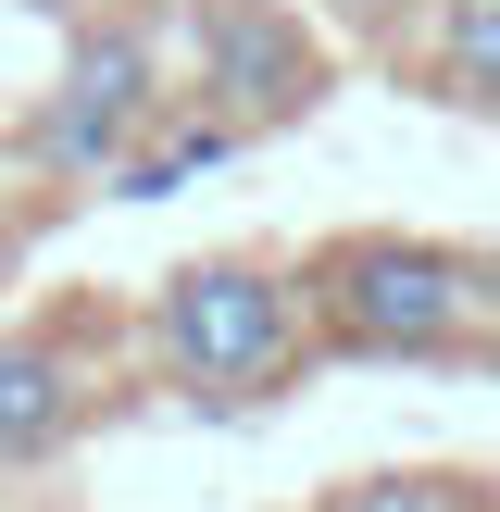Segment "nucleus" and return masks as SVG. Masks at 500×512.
Wrapping results in <instances>:
<instances>
[{"label": "nucleus", "mask_w": 500, "mask_h": 512, "mask_svg": "<svg viewBox=\"0 0 500 512\" xmlns=\"http://www.w3.org/2000/svg\"><path fill=\"white\" fill-rule=\"evenodd\" d=\"M300 288H313V325L363 363H450L488 313V275L438 238H338L313 250Z\"/></svg>", "instance_id": "1"}, {"label": "nucleus", "mask_w": 500, "mask_h": 512, "mask_svg": "<svg viewBox=\"0 0 500 512\" xmlns=\"http://www.w3.org/2000/svg\"><path fill=\"white\" fill-rule=\"evenodd\" d=\"M150 125H163V38H150V13H100V25H75L50 100L13 138V163L50 175V188H100Z\"/></svg>", "instance_id": "2"}, {"label": "nucleus", "mask_w": 500, "mask_h": 512, "mask_svg": "<svg viewBox=\"0 0 500 512\" xmlns=\"http://www.w3.org/2000/svg\"><path fill=\"white\" fill-rule=\"evenodd\" d=\"M150 338L188 400H275V375L300 363V288L275 263H188L163 275Z\"/></svg>", "instance_id": "3"}, {"label": "nucleus", "mask_w": 500, "mask_h": 512, "mask_svg": "<svg viewBox=\"0 0 500 512\" xmlns=\"http://www.w3.org/2000/svg\"><path fill=\"white\" fill-rule=\"evenodd\" d=\"M188 50H200V88H213V113L238 138L300 125L325 100V50L288 0H188Z\"/></svg>", "instance_id": "4"}, {"label": "nucleus", "mask_w": 500, "mask_h": 512, "mask_svg": "<svg viewBox=\"0 0 500 512\" xmlns=\"http://www.w3.org/2000/svg\"><path fill=\"white\" fill-rule=\"evenodd\" d=\"M88 425V388H75L63 338H0V475L50 463V450Z\"/></svg>", "instance_id": "5"}, {"label": "nucleus", "mask_w": 500, "mask_h": 512, "mask_svg": "<svg viewBox=\"0 0 500 512\" xmlns=\"http://www.w3.org/2000/svg\"><path fill=\"white\" fill-rule=\"evenodd\" d=\"M238 125H225V113H188V125H150V138L138 150H125V163L113 175H100V188H113V200H175V188H188V175H213V163H238Z\"/></svg>", "instance_id": "6"}, {"label": "nucleus", "mask_w": 500, "mask_h": 512, "mask_svg": "<svg viewBox=\"0 0 500 512\" xmlns=\"http://www.w3.org/2000/svg\"><path fill=\"white\" fill-rule=\"evenodd\" d=\"M438 100L450 113H500V0H450L438 13Z\"/></svg>", "instance_id": "7"}, {"label": "nucleus", "mask_w": 500, "mask_h": 512, "mask_svg": "<svg viewBox=\"0 0 500 512\" xmlns=\"http://www.w3.org/2000/svg\"><path fill=\"white\" fill-rule=\"evenodd\" d=\"M313 512H450L438 475H350V488H325Z\"/></svg>", "instance_id": "8"}, {"label": "nucleus", "mask_w": 500, "mask_h": 512, "mask_svg": "<svg viewBox=\"0 0 500 512\" xmlns=\"http://www.w3.org/2000/svg\"><path fill=\"white\" fill-rule=\"evenodd\" d=\"M325 13H338V25H350V38H400V25H413V13H425V0H325Z\"/></svg>", "instance_id": "9"}]
</instances>
